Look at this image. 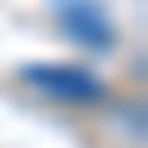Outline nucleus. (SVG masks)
I'll list each match as a JSON object with an SVG mask.
<instances>
[{"label": "nucleus", "instance_id": "obj_1", "mask_svg": "<svg viewBox=\"0 0 148 148\" xmlns=\"http://www.w3.org/2000/svg\"><path fill=\"white\" fill-rule=\"evenodd\" d=\"M20 79H25L30 89H40L45 99H54V104H74V109L104 104V99H109V84L99 79V74L79 69V64H25Z\"/></svg>", "mask_w": 148, "mask_h": 148}, {"label": "nucleus", "instance_id": "obj_2", "mask_svg": "<svg viewBox=\"0 0 148 148\" xmlns=\"http://www.w3.org/2000/svg\"><path fill=\"white\" fill-rule=\"evenodd\" d=\"M59 20L69 25V35H74V40H84V45H94V49H104V45L114 40V30H109L104 10H94L89 0H59Z\"/></svg>", "mask_w": 148, "mask_h": 148}]
</instances>
